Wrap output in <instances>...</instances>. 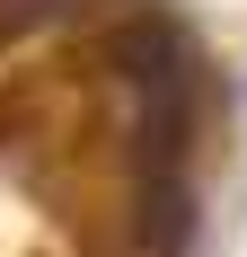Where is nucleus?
<instances>
[{
    "instance_id": "nucleus-3",
    "label": "nucleus",
    "mask_w": 247,
    "mask_h": 257,
    "mask_svg": "<svg viewBox=\"0 0 247 257\" xmlns=\"http://www.w3.org/2000/svg\"><path fill=\"white\" fill-rule=\"evenodd\" d=\"M132 239L150 257H186V239H194V186L176 178V169H150L142 204H132Z\"/></svg>"
},
{
    "instance_id": "nucleus-1",
    "label": "nucleus",
    "mask_w": 247,
    "mask_h": 257,
    "mask_svg": "<svg viewBox=\"0 0 247 257\" xmlns=\"http://www.w3.org/2000/svg\"><path fill=\"white\" fill-rule=\"evenodd\" d=\"M106 71H124L132 89H194V45H186L176 18L132 9V18L106 27Z\"/></svg>"
},
{
    "instance_id": "nucleus-2",
    "label": "nucleus",
    "mask_w": 247,
    "mask_h": 257,
    "mask_svg": "<svg viewBox=\"0 0 247 257\" xmlns=\"http://www.w3.org/2000/svg\"><path fill=\"white\" fill-rule=\"evenodd\" d=\"M124 142H132V160H142V169H176V160H186V142H194V89H142V106H132Z\"/></svg>"
}]
</instances>
